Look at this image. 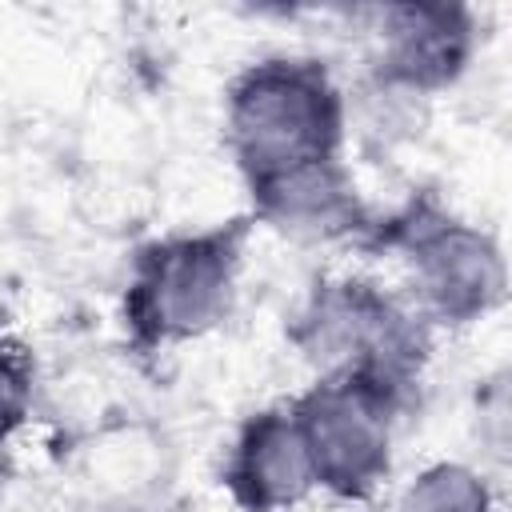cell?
Wrapping results in <instances>:
<instances>
[{
  "mask_svg": "<svg viewBox=\"0 0 512 512\" xmlns=\"http://www.w3.org/2000/svg\"><path fill=\"white\" fill-rule=\"evenodd\" d=\"M228 144L252 184L336 160L340 96L312 60H264L228 92Z\"/></svg>",
  "mask_w": 512,
  "mask_h": 512,
  "instance_id": "cell-1",
  "label": "cell"
},
{
  "mask_svg": "<svg viewBox=\"0 0 512 512\" xmlns=\"http://www.w3.org/2000/svg\"><path fill=\"white\" fill-rule=\"evenodd\" d=\"M240 236V228H216L152 244L136 260V276L128 288V324L136 328V336L148 344H164L212 328L232 300Z\"/></svg>",
  "mask_w": 512,
  "mask_h": 512,
  "instance_id": "cell-2",
  "label": "cell"
},
{
  "mask_svg": "<svg viewBox=\"0 0 512 512\" xmlns=\"http://www.w3.org/2000/svg\"><path fill=\"white\" fill-rule=\"evenodd\" d=\"M296 340L332 376H360L392 396L416 372L424 348L412 316L368 284H324L308 300Z\"/></svg>",
  "mask_w": 512,
  "mask_h": 512,
  "instance_id": "cell-3",
  "label": "cell"
},
{
  "mask_svg": "<svg viewBox=\"0 0 512 512\" xmlns=\"http://www.w3.org/2000/svg\"><path fill=\"white\" fill-rule=\"evenodd\" d=\"M392 392L360 376H328L296 408L312 480L336 496H368L388 472Z\"/></svg>",
  "mask_w": 512,
  "mask_h": 512,
  "instance_id": "cell-4",
  "label": "cell"
},
{
  "mask_svg": "<svg viewBox=\"0 0 512 512\" xmlns=\"http://www.w3.org/2000/svg\"><path fill=\"white\" fill-rule=\"evenodd\" d=\"M412 252V284L428 312L440 320H472L492 308L504 288L500 252L476 228L436 220L408 236Z\"/></svg>",
  "mask_w": 512,
  "mask_h": 512,
  "instance_id": "cell-5",
  "label": "cell"
},
{
  "mask_svg": "<svg viewBox=\"0 0 512 512\" xmlns=\"http://www.w3.org/2000/svg\"><path fill=\"white\" fill-rule=\"evenodd\" d=\"M228 484L248 512L292 508L316 484L292 412H260L244 424L228 460Z\"/></svg>",
  "mask_w": 512,
  "mask_h": 512,
  "instance_id": "cell-6",
  "label": "cell"
},
{
  "mask_svg": "<svg viewBox=\"0 0 512 512\" xmlns=\"http://www.w3.org/2000/svg\"><path fill=\"white\" fill-rule=\"evenodd\" d=\"M468 56V20L456 8H388L384 12V76L408 88H432L460 72Z\"/></svg>",
  "mask_w": 512,
  "mask_h": 512,
  "instance_id": "cell-7",
  "label": "cell"
},
{
  "mask_svg": "<svg viewBox=\"0 0 512 512\" xmlns=\"http://www.w3.org/2000/svg\"><path fill=\"white\" fill-rule=\"evenodd\" d=\"M260 216L292 236H344L360 228V204L352 196V184L340 168V160H320L284 176H272L264 184H252Z\"/></svg>",
  "mask_w": 512,
  "mask_h": 512,
  "instance_id": "cell-8",
  "label": "cell"
},
{
  "mask_svg": "<svg viewBox=\"0 0 512 512\" xmlns=\"http://www.w3.org/2000/svg\"><path fill=\"white\" fill-rule=\"evenodd\" d=\"M396 512H488V488L460 464H436L408 484Z\"/></svg>",
  "mask_w": 512,
  "mask_h": 512,
  "instance_id": "cell-9",
  "label": "cell"
},
{
  "mask_svg": "<svg viewBox=\"0 0 512 512\" xmlns=\"http://www.w3.org/2000/svg\"><path fill=\"white\" fill-rule=\"evenodd\" d=\"M32 396V376L20 352H0V444L12 436V428L24 420Z\"/></svg>",
  "mask_w": 512,
  "mask_h": 512,
  "instance_id": "cell-10",
  "label": "cell"
}]
</instances>
